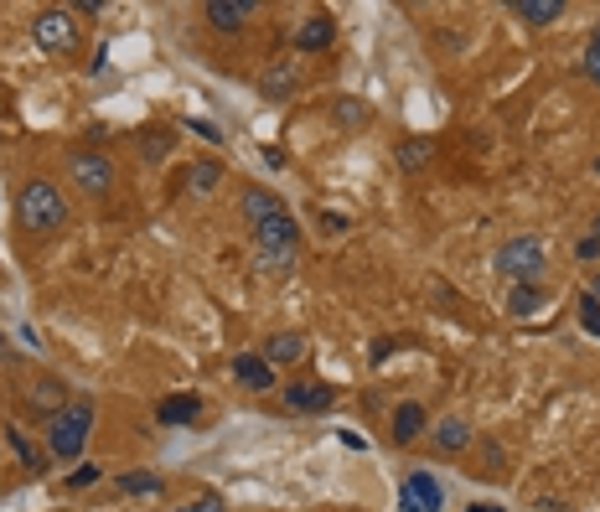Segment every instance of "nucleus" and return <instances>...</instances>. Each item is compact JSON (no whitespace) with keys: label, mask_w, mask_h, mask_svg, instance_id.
Masks as SVG:
<instances>
[{"label":"nucleus","mask_w":600,"mask_h":512,"mask_svg":"<svg viewBox=\"0 0 600 512\" xmlns=\"http://www.w3.org/2000/svg\"><path fill=\"white\" fill-rule=\"evenodd\" d=\"M99 476H104L99 466H78V471L68 476V487H73V492H83V487H94V481H99Z\"/></svg>","instance_id":"29"},{"label":"nucleus","mask_w":600,"mask_h":512,"mask_svg":"<svg viewBox=\"0 0 600 512\" xmlns=\"http://www.w3.org/2000/svg\"><path fill=\"white\" fill-rule=\"evenodd\" d=\"M497 269H502L513 285H544L549 254H544V244H538L533 233H523V238H507V244L497 249Z\"/></svg>","instance_id":"4"},{"label":"nucleus","mask_w":600,"mask_h":512,"mask_svg":"<svg viewBox=\"0 0 600 512\" xmlns=\"http://www.w3.org/2000/svg\"><path fill=\"white\" fill-rule=\"evenodd\" d=\"M238 207H244V218H249V228H259L264 218H275V213H280L285 202H280L275 192H264V187H249V192H244V202H238Z\"/></svg>","instance_id":"17"},{"label":"nucleus","mask_w":600,"mask_h":512,"mask_svg":"<svg viewBox=\"0 0 600 512\" xmlns=\"http://www.w3.org/2000/svg\"><path fill=\"white\" fill-rule=\"evenodd\" d=\"M430 150H435V145H430V135H404L394 156H399V166H404V171H419V166L430 161Z\"/></svg>","instance_id":"19"},{"label":"nucleus","mask_w":600,"mask_h":512,"mask_svg":"<svg viewBox=\"0 0 600 512\" xmlns=\"http://www.w3.org/2000/svg\"><path fill=\"white\" fill-rule=\"evenodd\" d=\"M590 171H595V176H600V156H595V161H590Z\"/></svg>","instance_id":"38"},{"label":"nucleus","mask_w":600,"mask_h":512,"mask_svg":"<svg viewBox=\"0 0 600 512\" xmlns=\"http://www.w3.org/2000/svg\"><path fill=\"white\" fill-rule=\"evenodd\" d=\"M119 492H125V497H161L166 492V476H156V471H125V476H119Z\"/></svg>","instance_id":"18"},{"label":"nucleus","mask_w":600,"mask_h":512,"mask_svg":"<svg viewBox=\"0 0 600 512\" xmlns=\"http://www.w3.org/2000/svg\"><path fill=\"white\" fill-rule=\"evenodd\" d=\"M316 223H321L326 233H342V228H347V218H337V213H316Z\"/></svg>","instance_id":"33"},{"label":"nucleus","mask_w":600,"mask_h":512,"mask_svg":"<svg viewBox=\"0 0 600 512\" xmlns=\"http://www.w3.org/2000/svg\"><path fill=\"white\" fill-rule=\"evenodd\" d=\"M507 11H513L518 21H528V26H549V21L564 16V0H513Z\"/></svg>","instance_id":"15"},{"label":"nucleus","mask_w":600,"mask_h":512,"mask_svg":"<svg viewBox=\"0 0 600 512\" xmlns=\"http://www.w3.org/2000/svg\"><path fill=\"white\" fill-rule=\"evenodd\" d=\"M88 430H94V404H88V399H73V404L57 409V414L47 419V450H52V461L83 456Z\"/></svg>","instance_id":"3"},{"label":"nucleus","mask_w":600,"mask_h":512,"mask_svg":"<svg viewBox=\"0 0 600 512\" xmlns=\"http://www.w3.org/2000/svg\"><path fill=\"white\" fill-rule=\"evenodd\" d=\"M192 507H197V512H228V507H223V497H218V492H202V497H197V502H192Z\"/></svg>","instance_id":"31"},{"label":"nucleus","mask_w":600,"mask_h":512,"mask_svg":"<svg viewBox=\"0 0 600 512\" xmlns=\"http://www.w3.org/2000/svg\"><path fill=\"white\" fill-rule=\"evenodd\" d=\"M16 218H21L26 233H52V228L68 223V197L57 192L47 176H32V182L21 187V197H16Z\"/></svg>","instance_id":"2"},{"label":"nucleus","mask_w":600,"mask_h":512,"mask_svg":"<svg viewBox=\"0 0 600 512\" xmlns=\"http://www.w3.org/2000/svg\"><path fill=\"white\" fill-rule=\"evenodd\" d=\"M32 37L47 47V52H73L78 47V21H73V6H52L32 21Z\"/></svg>","instance_id":"6"},{"label":"nucleus","mask_w":600,"mask_h":512,"mask_svg":"<svg viewBox=\"0 0 600 512\" xmlns=\"http://www.w3.org/2000/svg\"><path fill=\"white\" fill-rule=\"evenodd\" d=\"M590 300H595V306H600V275H590V290H585Z\"/></svg>","instance_id":"36"},{"label":"nucleus","mask_w":600,"mask_h":512,"mask_svg":"<svg viewBox=\"0 0 600 512\" xmlns=\"http://www.w3.org/2000/svg\"><path fill=\"white\" fill-rule=\"evenodd\" d=\"M176 512H197V507H192V502H187V507H176Z\"/></svg>","instance_id":"39"},{"label":"nucleus","mask_w":600,"mask_h":512,"mask_svg":"<svg viewBox=\"0 0 600 512\" xmlns=\"http://www.w3.org/2000/svg\"><path fill=\"white\" fill-rule=\"evenodd\" d=\"M580 68H585V78H590V83H600V26H595L590 42H585V63H580Z\"/></svg>","instance_id":"26"},{"label":"nucleus","mask_w":600,"mask_h":512,"mask_svg":"<svg viewBox=\"0 0 600 512\" xmlns=\"http://www.w3.org/2000/svg\"><path fill=\"white\" fill-rule=\"evenodd\" d=\"M590 233H595V238H600V218H595V228H590Z\"/></svg>","instance_id":"40"},{"label":"nucleus","mask_w":600,"mask_h":512,"mask_svg":"<svg viewBox=\"0 0 600 512\" xmlns=\"http://www.w3.org/2000/svg\"><path fill=\"white\" fill-rule=\"evenodd\" d=\"M0 363H6V337H0Z\"/></svg>","instance_id":"37"},{"label":"nucleus","mask_w":600,"mask_h":512,"mask_svg":"<svg viewBox=\"0 0 600 512\" xmlns=\"http://www.w3.org/2000/svg\"><path fill=\"white\" fill-rule=\"evenodd\" d=\"M197 414H202V399H197V394H182V399H166V404H161L166 425H187V419H197Z\"/></svg>","instance_id":"23"},{"label":"nucleus","mask_w":600,"mask_h":512,"mask_svg":"<svg viewBox=\"0 0 600 512\" xmlns=\"http://www.w3.org/2000/svg\"><path fill=\"white\" fill-rule=\"evenodd\" d=\"M435 450H445V456H456V450H466L471 445V425H466V419H456V414H450V419H440V425H435Z\"/></svg>","instance_id":"16"},{"label":"nucleus","mask_w":600,"mask_h":512,"mask_svg":"<svg viewBox=\"0 0 600 512\" xmlns=\"http://www.w3.org/2000/svg\"><path fill=\"white\" fill-rule=\"evenodd\" d=\"M466 512H507V507H492V502H471Z\"/></svg>","instance_id":"35"},{"label":"nucleus","mask_w":600,"mask_h":512,"mask_svg":"<svg viewBox=\"0 0 600 512\" xmlns=\"http://www.w3.org/2000/svg\"><path fill=\"white\" fill-rule=\"evenodd\" d=\"M332 37H337V21L326 16V11H316V16H306V21L295 26V47L300 52H326V47H332Z\"/></svg>","instance_id":"10"},{"label":"nucleus","mask_w":600,"mask_h":512,"mask_svg":"<svg viewBox=\"0 0 600 512\" xmlns=\"http://www.w3.org/2000/svg\"><path fill=\"white\" fill-rule=\"evenodd\" d=\"M68 176H73V187H83L88 197H104L114 187V161L104 156V150H73Z\"/></svg>","instance_id":"5"},{"label":"nucleus","mask_w":600,"mask_h":512,"mask_svg":"<svg viewBox=\"0 0 600 512\" xmlns=\"http://www.w3.org/2000/svg\"><path fill=\"white\" fill-rule=\"evenodd\" d=\"M32 409H42L52 419L57 409H63V383H57V378H37L32 383Z\"/></svg>","instance_id":"21"},{"label":"nucleus","mask_w":600,"mask_h":512,"mask_svg":"<svg viewBox=\"0 0 600 512\" xmlns=\"http://www.w3.org/2000/svg\"><path fill=\"white\" fill-rule=\"evenodd\" d=\"M166 156H171V135H166V130H150V135H145V161L156 166V161H166Z\"/></svg>","instance_id":"25"},{"label":"nucleus","mask_w":600,"mask_h":512,"mask_svg":"<svg viewBox=\"0 0 600 512\" xmlns=\"http://www.w3.org/2000/svg\"><path fill=\"white\" fill-rule=\"evenodd\" d=\"M419 435H425V404H399L394 409V445H414Z\"/></svg>","instance_id":"14"},{"label":"nucleus","mask_w":600,"mask_h":512,"mask_svg":"<svg viewBox=\"0 0 600 512\" xmlns=\"http://www.w3.org/2000/svg\"><path fill=\"white\" fill-rule=\"evenodd\" d=\"M233 378L244 383V388H254V394H269V388H275V368H269L264 357H254V352H238L233 357Z\"/></svg>","instance_id":"12"},{"label":"nucleus","mask_w":600,"mask_h":512,"mask_svg":"<svg viewBox=\"0 0 600 512\" xmlns=\"http://www.w3.org/2000/svg\"><path fill=\"white\" fill-rule=\"evenodd\" d=\"M538 306H544V285H513L507 290V311L513 316H533Z\"/></svg>","instance_id":"22"},{"label":"nucleus","mask_w":600,"mask_h":512,"mask_svg":"<svg viewBox=\"0 0 600 512\" xmlns=\"http://www.w3.org/2000/svg\"><path fill=\"white\" fill-rule=\"evenodd\" d=\"M295 259H300V223L280 207L275 218H264V223L254 228V264L264 269V275L285 280L290 269H295Z\"/></svg>","instance_id":"1"},{"label":"nucleus","mask_w":600,"mask_h":512,"mask_svg":"<svg viewBox=\"0 0 600 512\" xmlns=\"http://www.w3.org/2000/svg\"><path fill=\"white\" fill-rule=\"evenodd\" d=\"M300 88V63H290V57H280V63H269L259 73V94L264 99H290Z\"/></svg>","instance_id":"9"},{"label":"nucleus","mask_w":600,"mask_h":512,"mask_svg":"<svg viewBox=\"0 0 600 512\" xmlns=\"http://www.w3.org/2000/svg\"><path fill=\"white\" fill-rule=\"evenodd\" d=\"M187 125L202 135V140H213V145H223V135H218V125H207V119H187Z\"/></svg>","instance_id":"32"},{"label":"nucleus","mask_w":600,"mask_h":512,"mask_svg":"<svg viewBox=\"0 0 600 512\" xmlns=\"http://www.w3.org/2000/svg\"><path fill=\"white\" fill-rule=\"evenodd\" d=\"M311 352V342L300 337V331H275V337L264 342V363L275 368V363H300V357Z\"/></svg>","instance_id":"13"},{"label":"nucleus","mask_w":600,"mask_h":512,"mask_svg":"<svg viewBox=\"0 0 600 512\" xmlns=\"http://www.w3.org/2000/svg\"><path fill=\"white\" fill-rule=\"evenodd\" d=\"M388 352H394V342H388V337H378V342H373V352H368V357H373V363H383V357H388Z\"/></svg>","instance_id":"34"},{"label":"nucleus","mask_w":600,"mask_h":512,"mask_svg":"<svg viewBox=\"0 0 600 512\" xmlns=\"http://www.w3.org/2000/svg\"><path fill=\"white\" fill-rule=\"evenodd\" d=\"M6 440H11V450H16V456H21L26 466H32V471H42V456H37L32 445H26V435H21V430H6Z\"/></svg>","instance_id":"27"},{"label":"nucleus","mask_w":600,"mask_h":512,"mask_svg":"<svg viewBox=\"0 0 600 512\" xmlns=\"http://www.w3.org/2000/svg\"><path fill=\"white\" fill-rule=\"evenodd\" d=\"M580 326L590 331V337H600V306H595L590 295H580Z\"/></svg>","instance_id":"28"},{"label":"nucleus","mask_w":600,"mask_h":512,"mask_svg":"<svg viewBox=\"0 0 600 512\" xmlns=\"http://www.w3.org/2000/svg\"><path fill=\"white\" fill-rule=\"evenodd\" d=\"M254 0H207V21H213L218 26V32H238V26H244V21H254Z\"/></svg>","instance_id":"11"},{"label":"nucleus","mask_w":600,"mask_h":512,"mask_svg":"<svg viewBox=\"0 0 600 512\" xmlns=\"http://www.w3.org/2000/svg\"><path fill=\"white\" fill-rule=\"evenodd\" d=\"M218 182H223V161H197V166L187 171V187H192L197 197L218 192Z\"/></svg>","instance_id":"20"},{"label":"nucleus","mask_w":600,"mask_h":512,"mask_svg":"<svg viewBox=\"0 0 600 512\" xmlns=\"http://www.w3.org/2000/svg\"><path fill=\"white\" fill-rule=\"evenodd\" d=\"M332 119H337V125H347V130H363L368 125V109H363V99H337Z\"/></svg>","instance_id":"24"},{"label":"nucleus","mask_w":600,"mask_h":512,"mask_svg":"<svg viewBox=\"0 0 600 512\" xmlns=\"http://www.w3.org/2000/svg\"><path fill=\"white\" fill-rule=\"evenodd\" d=\"M332 394H337V388L321 383V378H295V383L285 388V409H295V414H321V409H332Z\"/></svg>","instance_id":"7"},{"label":"nucleus","mask_w":600,"mask_h":512,"mask_svg":"<svg viewBox=\"0 0 600 512\" xmlns=\"http://www.w3.org/2000/svg\"><path fill=\"white\" fill-rule=\"evenodd\" d=\"M575 254H580L585 264H590V259H600V238H595V233H585V238H575Z\"/></svg>","instance_id":"30"},{"label":"nucleus","mask_w":600,"mask_h":512,"mask_svg":"<svg viewBox=\"0 0 600 512\" xmlns=\"http://www.w3.org/2000/svg\"><path fill=\"white\" fill-rule=\"evenodd\" d=\"M440 481L430 471H409L404 476V492H399V507L404 512H440Z\"/></svg>","instance_id":"8"}]
</instances>
